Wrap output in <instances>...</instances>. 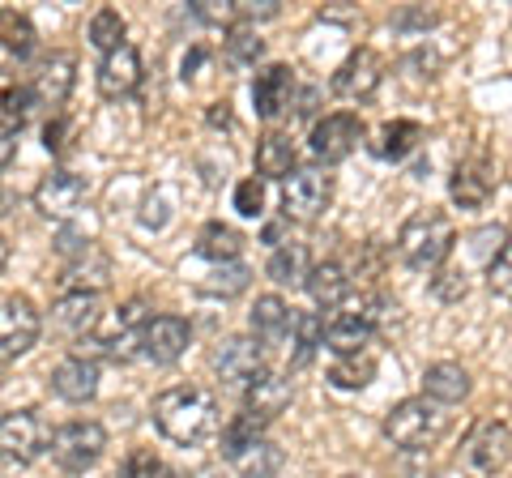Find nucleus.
I'll use <instances>...</instances> for the list:
<instances>
[{
    "label": "nucleus",
    "mask_w": 512,
    "mask_h": 478,
    "mask_svg": "<svg viewBox=\"0 0 512 478\" xmlns=\"http://www.w3.org/2000/svg\"><path fill=\"white\" fill-rule=\"evenodd\" d=\"M218 423H222V410H218V397L210 389L180 385V389H167V393L154 397V427L171 444H180V449L205 444L218 432Z\"/></svg>",
    "instance_id": "f257e3e1"
},
{
    "label": "nucleus",
    "mask_w": 512,
    "mask_h": 478,
    "mask_svg": "<svg viewBox=\"0 0 512 478\" xmlns=\"http://www.w3.org/2000/svg\"><path fill=\"white\" fill-rule=\"evenodd\" d=\"M457 248V227L444 210H419L402 222L397 231V257H402L410 269L419 274H436V269L448 265Z\"/></svg>",
    "instance_id": "f03ea898"
},
{
    "label": "nucleus",
    "mask_w": 512,
    "mask_h": 478,
    "mask_svg": "<svg viewBox=\"0 0 512 478\" xmlns=\"http://www.w3.org/2000/svg\"><path fill=\"white\" fill-rule=\"evenodd\" d=\"M384 440L393 444V449L402 453H423L431 444H440L444 432H448V406L431 402V397H406V402H397L389 414H384L380 423Z\"/></svg>",
    "instance_id": "7ed1b4c3"
},
{
    "label": "nucleus",
    "mask_w": 512,
    "mask_h": 478,
    "mask_svg": "<svg viewBox=\"0 0 512 478\" xmlns=\"http://www.w3.org/2000/svg\"><path fill=\"white\" fill-rule=\"evenodd\" d=\"M329 205H333V175L325 167H295L282 180L286 222H320Z\"/></svg>",
    "instance_id": "20e7f679"
},
{
    "label": "nucleus",
    "mask_w": 512,
    "mask_h": 478,
    "mask_svg": "<svg viewBox=\"0 0 512 478\" xmlns=\"http://www.w3.org/2000/svg\"><path fill=\"white\" fill-rule=\"evenodd\" d=\"M210 368L218 372V380L227 389H252L256 380L265 376V346L248 338V333H231L210 350Z\"/></svg>",
    "instance_id": "39448f33"
},
{
    "label": "nucleus",
    "mask_w": 512,
    "mask_h": 478,
    "mask_svg": "<svg viewBox=\"0 0 512 478\" xmlns=\"http://www.w3.org/2000/svg\"><path fill=\"white\" fill-rule=\"evenodd\" d=\"M103 449H107V432H103V423H94V419H73V423L56 427V436H52V461L69 474L90 470L94 461L103 457Z\"/></svg>",
    "instance_id": "423d86ee"
},
{
    "label": "nucleus",
    "mask_w": 512,
    "mask_h": 478,
    "mask_svg": "<svg viewBox=\"0 0 512 478\" xmlns=\"http://www.w3.org/2000/svg\"><path fill=\"white\" fill-rule=\"evenodd\" d=\"M43 333V316L26 295L0 299V363L22 359Z\"/></svg>",
    "instance_id": "0eeeda50"
},
{
    "label": "nucleus",
    "mask_w": 512,
    "mask_h": 478,
    "mask_svg": "<svg viewBox=\"0 0 512 478\" xmlns=\"http://www.w3.org/2000/svg\"><path fill=\"white\" fill-rule=\"evenodd\" d=\"M363 133H367V124L355 116V111H329L325 120L312 124L308 146H312V154L320 158V163H342V158H350L359 150Z\"/></svg>",
    "instance_id": "6e6552de"
},
{
    "label": "nucleus",
    "mask_w": 512,
    "mask_h": 478,
    "mask_svg": "<svg viewBox=\"0 0 512 478\" xmlns=\"http://www.w3.org/2000/svg\"><path fill=\"white\" fill-rule=\"evenodd\" d=\"M43 449H52V436L35 410H9L0 414V457L18 461V466H30Z\"/></svg>",
    "instance_id": "1a4fd4ad"
},
{
    "label": "nucleus",
    "mask_w": 512,
    "mask_h": 478,
    "mask_svg": "<svg viewBox=\"0 0 512 478\" xmlns=\"http://www.w3.org/2000/svg\"><path fill=\"white\" fill-rule=\"evenodd\" d=\"M466 461L478 474H500L512 461V427L504 419H478L466 436Z\"/></svg>",
    "instance_id": "9d476101"
},
{
    "label": "nucleus",
    "mask_w": 512,
    "mask_h": 478,
    "mask_svg": "<svg viewBox=\"0 0 512 478\" xmlns=\"http://www.w3.org/2000/svg\"><path fill=\"white\" fill-rule=\"evenodd\" d=\"M86 193L90 188H86V180L77 171H47L39 180V188H35V210L43 218L64 222V218H73L86 205Z\"/></svg>",
    "instance_id": "9b49d317"
},
{
    "label": "nucleus",
    "mask_w": 512,
    "mask_h": 478,
    "mask_svg": "<svg viewBox=\"0 0 512 478\" xmlns=\"http://www.w3.org/2000/svg\"><path fill=\"white\" fill-rule=\"evenodd\" d=\"M380 82H384L380 52H372V47H355V52L338 65V73H333V94L359 103V99H372V94L380 90Z\"/></svg>",
    "instance_id": "f8f14e48"
},
{
    "label": "nucleus",
    "mask_w": 512,
    "mask_h": 478,
    "mask_svg": "<svg viewBox=\"0 0 512 478\" xmlns=\"http://www.w3.org/2000/svg\"><path fill=\"white\" fill-rule=\"evenodd\" d=\"M252 107L261 120H278L295 107V69L291 65H265L252 77Z\"/></svg>",
    "instance_id": "ddd939ff"
},
{
    "label": "nucleus",
    "mask_w": 512,
    "mask_h": 478,
    "mask_svg": "<svg viewBox=\"0 0 512 478\" xmlns=\"http://www.w3.org/2000/svg\"><path fill=\"white\" fill-rule=\"evenodd\" d=\"M192 342V325L184 321V316H150V325L141 329V359L150 363H175L188 350Z\"/></svg>",
    "instance_id": "4468645a"
},
{
    "label": "nucleus",
    "mask_w": 512,
    "mask_h": 478,
    "mask_svg": "<svg viewBox=\"0 0 512 478\" xmlns=\"http://www.w3.org/2000/svg\"><path fill=\"white\" fill-rule=\"evenodd\" d=\"M39 35H35V22L26 13H13V9H0V77H13L18 69H26V60L35 56Z\"/></svg>",
    "instance_id": "2eb2a0df"
},
{
    "label": "nucleus",
    "mask_w": 512,
    "mask_h": 478,
    "mask_svg": "<svg viewBox=\"0 0 512 478\" xmlns=\"http://www.w3.org/2000/svg\"><path fill=\"white\" fill-rule=\"evenodd\" d=\"M495 171L483 163V158H466V163H457L453 175H448V197L461 210H483V205L495 197Z\"/></svg>",
    "instance_id": "dca6fc26"
},
{
    "label": "nucleus",
    "mask_w": 512,
    "mask_h": 478,
    "mask_svg": "<svg viewBox=\"0 0 512 478\" xmlns=\"http://www.w3.org/2000/svg\"><path fill=\"white\" fill-rule=\"evenodd\" d=\"M103 325L99 316V295H86V291H64L56 304H52V329H60L64 338L82 342L90 338L94 329Z\"/></svg>",
    "instance_id": "f3484780"
},
{
    "label": "nucleus",
    "mask_w": 512,
    "mask_h": 478,
    "mask_svg": "<svg viewBox=\"0 0 512 478\" xmlns=\"http://www.w3.org/2000/svg\"><path fill=\"white\" fill-rule=\"evenodd\" d=\"M73 82H77V60L69 52H52V56L39 60L35 77H30V90H35L39 107H52V116H56V107L69 99Z\"/></svg>",
    "instance_id": "a211bd4d"
},
{
    "label": "nucleus",
    "mask_w": 512,
    "mask_h": 478,
    "mask_svg": "<svg viewBox=\"0 0 512 478\" xmlns=\"http://www.w3.org/2000/svg\"><path fill=\"white\" fill-rule=\"evenodd\" d=\"M137 86H141V56H137V47L124 43V47H116V52H107L103 65H99V94H103V99L120 103Z\"/></svg>",
    "instance_id": "6ab92c4d"
},
{
    "label": "nucleus",
    "mask_w": 512,
    "mask_h": 478,
    "mask_svg": "<svg viewBox=\"0 0 512 478\" xmlns=\"http://www.w3.org/2000/svg\"><path fill=\"white\" fill-rule=\"evenodd\" d=\"M52 393L60 397V402H73V406L90 402V397L99 393V363L82 359V355L60 359L52 368Z\"/></svg>",
    "instance_id": "aec40b11"
},
{
    "label": "nucleus",
    "mask_w": 512,
    "mask_h": 478,
    "mask_svg": "<svg viewBox=\"0 0 512 478\" xmlns=\"http://www.w3.org/2000/svg\"><path fill=\"white\" fill-rule=\"evenodd\" d=\"M372 333H376V325L367 321V316H363L355 304H346V308L325 325V346H329L338 359L363 355V350L372 346Z\"/></svg>",
    "instance_id": "412c9836"
},
{
    "label": "nucleus",
    "mask_w": 512,
    "mask_h": 478,
    "mask_svg": "<svg viewBox=\"0 0 512 478\" xmlns=\"http://www.w3.org/2000/svg\"><path fill=\"white\" fill-rule=\"evenodd\" d=\"M295 308H286V299L282 295H261L252 304V316H248V325H252V338L261 342V346H274V342H286L291 338V325H295Z\"/></svg>",
    "instance_id": "4be33fe9"
},
{
    "label": "nucleus",
    "mask_w": 512,
    "mask_h": 478,
    "mask_svg": "<svg viewBox=\"0 0 512 478\" xmlns=\"http://www.w3.org/2000/svg\"><path fill=\"white\" fill-rule=\"evenodd\" d=\"M350 286H355V278H350V269L342 261H320L308 274V295L316 308H346Z\"/></svg>",
    "instance_id": "5701e85b"
},
{
    "label": "nucleus",
    "mask_w": 512,
    "mask_h": 478,
    "mask_svg": "<svg viewBox=\"0 0 512 478\" xmlns=\"http://www.w3.org/2000/svg\"><path fill=\"white\" fill-rule=\"evenodd\" d=\"M291 397H295V385L286 376H274V372H265L256 385L244 393V410L256 414V419H265V423H274L278 414L291 406Z\"/></svg>",
    "instance_id": "b1692460"
},
{
    "label": "nucleus",
    "mask_w": 512,
    "mask_h": 478,
    "mask_svg": "<svg viewBox=\"0 0 512 478\" xmlns=\"http://www.w3.org/2000/svg\"><path fill=\"white\" fill-rule=\"evenodd\" d=\"M423 397H431V402L440 406H457L470 397V372L461 368V363H431V368L423 372Z\"/></svg>",
    "instance_id": "393cba45"
},
{
    "label": "nucleus",
    "mask_w": 512,
    "mask_h": 478,
    "mask_svg": "<svg viewBox=\"0 0 512 478\" xmlns=\"http://www.w3.org/2000/svg\"><path fill=\"white\" fill-rule=\"evenodd\" d=\"M64 278H69V291L99 295L103 286L111 282V261H107L94 244H86L82 252H77V257H69V269H64Z\"/></svg>",
    "instance_id": "a878e982"
},
{
    "label": "nucleus",
    "mask_w": 512,
    "mask_h": 478,
    "mask_svg": "<svg viewBox=\"0 0 512 478\" xmlns=\"http://www.w3.org/2000/svg\"><path fill=\"white\" fill-rule=\"evenodd\" d=\"M265 274L274 278L278 286H308V274H312V257H308V244H295V239H282L269 257Z\"/></svg>",
    "instance_id": "bb28decb"
},
{
    "label": "nucleus",
    "mask_w": 512,
    "mask_h": 478,
    "mask_svg": "<svg viewBox=\"0 0 512 478\" xmlns=\"http://www.w3.org/2000/svg\"><path fill=\"white\" fill-rule=\"evenodd\" d=\"M419 146H423V129L414 120H389L372 141L376 158H384V163H406Z\"/></svg>",
    "instance_id": "cd10ccee"
},
{
    "label": "nucleus",
    "mask_w": 512,
    "mask_h": 478,
    "mask_svg": "<svg viewBox=\"0 0 512 478\" xmlns=\"http://www.w3.org/2000/svg\"><path fill=\"white\" fill-rule=\"evenodd\" d=\"M295 171V141L286 133H265L256 141V175L261 180H286Z\"/></svg>",
    "instance_id": "c85d7f7f"
},
{
    "label": "nucleus",
    "mask_w": 512,
    "mask_h": 478,
    "mask_svg": "<svg viewBox=\"0 0 512 478\" xmlns=\"http://www.w3.org/2000/svg\"><path fill=\"white\" fill-rule=\"evenodd\" d=\"M239 252H244V235L227 222H205L201 235H197V257L214 261V265H227V261H239Z\"/></svg>",
    "instance_id": "c756f323"
},
{
    "label": "nucleus",
    "mask_w": 512,
    "mask_h": 478,
    "mask_svg": "<svg viewBox=\"0 0 512 478\" xmlns=\"http://www.w3.org/2000/svg\"><path fill=\"white\" fill-rule=\"evenodd\" d=\"M248 278H252V269L244 261H227V265H214L210 274H201L197 278V291L201 295H214V299H235V295L248 291Z\"/></svg>",
    "instance_id": "7c9ffc66"
},
{
    "label": "nucleus",
    "mask_w": 512,
    "mask_h": 478,
    "mask_svg": "<svg viewBox=\"0 0 512 478\" xmlns=\"http://www.w3.org/2000/svg\"><path fill=\"white\" fill-rule=\"evenodd\" d=\"M265 427H269V423H265V419H256V414H248V410H244V414H235V419L222 427V436H218L222 457H227V461L244 457L256 440H265Z\"/></svg>",
    "instance_id": "2f4dec72"
},
{
    "label": "nucleus",
    "mask_w": 512,
    "mask_h": 478,
    "mask_svg": "<svg viewBox=\"0 0 512 478\" xmlns=\"http://www.w3.org/2000/svg\"><path fill=\"white\" fill-rule=\"evenodd\" d=\"M286 342H291V363H295V368H303V363H312L316 350L325 346V321H320L316 312H299Z\"/></svg>",
    "instance_id": "473e14b6"
},
{
    "label": "nucleus",
    "mask_w": 512,
    "mask_h": 478,
    "mask_svg": "<svg viewBox=\"0 0 512 478\" xmlns=\"http://www.w3.org/2000/svg\"><path fill=\"white\" fill-rule=\"evenodd\" d=\"M286 466V453L274 440H256L244 457H235V474L239 478H278Z\"/></svg>",
    "instance_id": "72a5a7b5"
},
{
    "label": "nucleus",
    "mask_w": 512,
    "mask_h": 478,
    "mask_svg": "<svg viewBox=\"0 0 512 478\" xmlns=\"http://www.w3.org/2000/svg\"><path fill=\"white\" fill-rule=\"evenodd\" d=\"M376 355L372 350H363V355H346V359H333L329 368V385L333 389H367L376 380Z\"/></svg>",
    "instance_id": "f704fd0d"
},
{
    "label": "nucleus",
    "mask_w": 512,
    "mask_h": 478,
    "mask_svg": "<svg viewBox=\"0 0 512 478\" xmlns=\"http://www.w3.org/2000/svg\"><path fill=\"white\" fill-rule=\"evenodd\" d=\"M222 47H227V60H231V65H256V60L265 56V39L256 35L252 26H244V22L227 30Z\"/></svg>",
    "instance_id": "c9c22d12"
},
{
    "label": "nucleus",
    "mask_w": 512,
    "mask_h": 478,
    "mask_svg": "<svg viewBox=\"0 0 512 478\" xmlns=\"http://www.w3.org/2000/svg\"><path fill=\"white\" fill-rule=\"evenodd\" d=\"M124 18H120V9H99L90 18V43L99 47V52H116V47H124Z\"/></svg>",
    "instance_id": "e433bc0d"
},
{
    "label": "nucleus",
    "mask_w": 512,
    "mask_h": 478,
    "mask_svg": "<svg viewBox=\"0 0 512 478\" xmlns=\"http://www.w3.org/2000/svg\"><path fill=\"white\" fill-rule=\"evenodd\" d=\"M466 244H470V257H474L478 265H491V261L504 252L508 231L500 227V222H487V227H478V231L466 235Z\"/></svg>",
    "instance_id": "4c0bfd02"
},
{
    "label": "nucleus",
    "mask_w": 512,
    "mask_h": 478,
    "mask_svg": "<svg viewBox=\"0 0 512 478\" xmlns=\"http://www.w3.org/2000/svg\"><path fill=\"white\" fill-rule=\"evenodd\" d=\"M124 478H184V474L150 449H133L124 457Z\"/></svg>",
    "instance_id": "58836bf2"
},
{
    "label": "nucleus",
    "mask_w": 512,
    "mask_h": 478,
    "mask_svg": "<svg viewBox=\"0 0 512 478\" xmlns=\"http://www.w3.org/2000/svg\"><path fill=\"white\" fill-rule=\"evenodd\" d=\"M431 295L440 299V304H461V299L470 295V278L461 265H444L431 274Z\"/></svg>",
    "instance_id": "ea45409f"
},
{
    "label": "nucleus",
    "mask_w": 512,
    "mask_h": 478,
    "mask_svg": "<svg viewBox=\"0 0 512 478\" xmlns=\"http://www.w3.org/2000/svg\"><path fill=\"white\" fill-rule=\"evenodd\" d=\"M35 107H39V99H35V90L30 86H9L5 94H0V120L13 124V129H22Z\"/></svg>",
    "instance_id": "a19ab883"
},
{
    "label": "nucleus",
    "mask_w": 512,
    "mask_h": 478,
    "mask_svg": "<svg viewBox=\"0 0 512 478\" xmlns=\"http://www.w3.org/2000/svg\"><path fill=\"white\" fill-rule=\"evenodd\" d=\"M192 18L205 26H239V0H197L192 5Z\"/></svg>",
    "instance_id": "79ce46f5"
},
{
    "label": "nucleus",
    "mask_w": 512,
    "mask_h": 478,
    "mask_svg": "<svg viewBox=\"0 0 512 478\" xmlns=\"http://www.w3.org/2000/svg\"><path fill=\"white\" fill-rule=\"evenodd\" d=\"M235 210H239V218H261L265 214V180H261V175H248V180H239V188H235Z\"/></svg>",
    "instance_id": "37998d69"
},
{
    "label": "nucleus",
    "mask_w": 512,
    "mask_h": 478,
    "mask_svg": "<svg viewBox=\"0 0 512 478\" xmlns=\"http://www.w3.org/2000/svg\"><path fill=\"white\" fill-rule=\"evenodd\" d=\"M487 286L495 295H504V299H512V239L504 244V252L495 257L491 265H487Z\"/></svg>",
    "instance_id": "c03bdc74"
},
{
    "label": "nucleus",
    "mask_w": 512,
    "mask_h": 478,
    "mask_svg": "<svg viewBox=\"0 0 512 478\" xmlns=\"http://www.w3.org/2000/svg\"><path fill=\"white\" fill-rule=\"evenodd\" d=\"M69 137H73V120L56 111V116L43 124V146H47V154H64V150H69Z\"/></svg>",
    "instance_id": "a18cd8bd"
},
{
    "label": "nucleus",
    "mask_w": 512,
    "mask_h": 478,
    "mask_svg": "<svg viewBox=\"0 0 512 478\" xmlns=\"http://www.w3.org/2000/svg\"><path fill=\"white\" fill-rule=\"evenodd\" d=\"M282 5L278 0H239V22H261V18H278Z\"/></svg>",
    "instance_id": "49530a36"
},
{
    "label": "nucleus",
    "mask_w": 512,
    "mask_h": 478,
    "mask_svg": "<svg viewBox=\"0 0 512 478\" xmlns=\"http://www.w3.org/2000/svg\"><path fill=\"white\" fill-rule=\"evenodd\" d=\"M13 154H18V129L0 120V171L13 163Z\"/></svg>",
    "instance_id": "de8ad7c7"
},
{
    "label": "nucleus",
    "mask_w": 512,
    "mask_h": 478,
    "mask_svg": "<svg viewBox=\"0 0 512 478\" xmlns=\"http://www.w3.org/2000/svg\"><path fill=\"white\" fill-rule=\"evenodd\" d=\"M192 478H231L227 470H222V466H205V470H197V474H192Z\"/></svg>",
    "instance_id": "09e8293b"
},
{
    "label": "nucleus",
    "mask_w": 512,
    "mask_h": 478,
    "mask_svg": "<svg viewBox=\"0 0 512 478\" xmlns=\"http://www.w3.org/2000/svg\"><path fill=\"white\" fill-rule=\"evenodd\" d=\"M278 235H282V222H269V227H265V239H269V244H278Z\"/></svg>",
    "instance_id": "8fccbe9b"
},
{
    "label": "nucleus",
    "mask_w": 512,
    "mask_h": 478,
    "mask_svg": "<svg viewBox=\"0 0 512 478\" xmlns=\"http://www.w3.org/2000/svg\"><path fill=\"white\" fill-rule=\"evenodd\" d=\"M5 265H9V239L0 235V269H5Z\"/></svg>",
    "instance_id": "3c124183"
},
{
    "label": "nucleus",
    "mask_w": 512,
    "mask_h": 478,
    "mask_svg": "<svg viewBox=\"0 0 512 478\" xmlns=\"http://www.w3.org/2000/svg\"><path fill=\"white\" fill-rule=\"evenodd\" d=\"M342 478H355V474H342Z\"/></svg>",
    "instance_id": "603ef678"
}]
</instances>
